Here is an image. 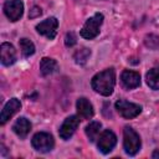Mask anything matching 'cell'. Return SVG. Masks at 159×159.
<instances>
[{"instance_id": "obj_1", "label": "cell", "mask_w": 159, "mask_h": 159, "mask_svg": "<svg viewBox=\"0 0 159 159\" xmlns=\"http://www.w3.org/2000/svg\"><path fill=\"white\" fill-rule=\"evenodd\" d=\"M116 84V72L113 68H107L92 77L91 86L92 88L102 94V96H111L113 93Z\"/></svg>"}, {"instance_id": "obj_2", "label": "cell", "mask_w": 159, "mask_h": 159, "mask_svg": "<svg viewBox=\"0 0 159 159\" xmlns=\"http://www.w3.org/2000/svg\"><path fill=\"white\" fill-rule=\"evenodd\" d=\"M142 142L139 134L130 127H124L123 129V147L128 155H135L140 149Z\"/></svg>"}, {"instance_id": "obj_3", "label": "cell", "mask_w": 159, "mask_h": 159, "mask_svg": "<svg viewBox=\"0 0 159 159\" xmlns=\"http://www.w3.org/2000/svg\"><path fill=\"white\" fill-rule=\"evenodd\" d=\"M103 19L104 17H103V15L101 12H97L92 17H89L84 22V25H83V27L81 30V36L83 39H87V40L94 39L99 34V27H101V25L103 22Z\"/></svg>"}, {"instance_id": "obj_4", "label": "cell", "mask_w": 159, "mask_h": 159, "mask_svg": "<svg viewBox=\"0 0 159 159\" xmlns=\"http://www.w3.org/2000/svg\"><path fill=\"white\" fill-rule=\"evenodd\" d=\"M31 144H32V147H34L37 152L47 153V152L52 150V148H53V145H55V140H53V137H52L50 133L39 132V133H36V134L32 137Z\"/></svg>"}, {"instance_id": "obj_5", "label": "cell", "mask_w": 159, "mask_h": 159, "mask_svg": "<svg viewBox=\"0 0 159 159\" xmlns=\"http://www.w3.org/2000/svg\"><path fill=\"white\" fill-rule=\"evenodd\" d=\"M116 109H117V112H118L123 118H127V119L135 118V117L142 112V107H140L139 104L128 102V101H125V99H119V101H117V102H116Z\"/></svg>"}, {"instance_id": "obj_6", "label": "cell", "mask_w": 159, "mask_h": 159, "mask_svg": "<svg viewBox=\"0 0 159 159\" xmlns=\"http://www.w3.org/2000/svg\"><path fill=\"white\" fill-rule=\"evenodd\" d=\"M4 12L10 21H17L24 12V4L21 0H6L4 4Z\"/></svg>"}, {"instance_id": "obj_7", "label": "cell", "mask_w": 159, "mask_h": 159, "mask_svg": "<svg viewBox=\"0 0 159 159\" xmlns=\"http://www.w3.org/2000/svg\"><path fill=\"white\" fill-rule=\"evenodd\" d=\"M116 144H117V137L109 129H106L104 132H102V134L98 138V143H97L98 149L103 154H108L109 152H112Z\"/></svg>"}, {"instance_id": "obj_8", "label": "cell", "mask_w": 159, "mask_h": 159, "mask_svg": "<svg viewBox=\"0 0 159 159\" xmlns=\"http://www.w3.org/2000/svg\"><path fill=\"white\" fill-rule=\"evenodd\" d=\"M57 27H58V21L56 17H48L46 20H43L42 22H40L36 26V30L39 34L46 36L47 39H55L56 34H57Z\"/></svg>"}, {"instance_id": "obj_9", "label": "cell", "mask_w": 159, "mask_h": 159, "mask_svg": "<svg viewBox=\"0 0 159 159\" xmlns=\"http://www.w3.org/2000/svg\"><path fill=\"white\" fill-rule=\"evenodd\" d=\"M80 124V118L77 116H71L68 118L65 119V122L62 123V125L60 127V130H58V134L62 139L67 140L72 137V134L75 133V130L77 129Z\"/></svg>"}, {"instance_id": "obj_10", "label": "cell", "mask_w": 159, "mask_h": 159, "mask_svg": "<svg viewBox=\"0 0 159 159\" xmlns=\"http://www.w3.org/2000/svg\"><path fill=\"white\" fill-rule=\"evenodd\" d=\"M21 108V103L17 98H11L2 108L1 111V116H0V122L1 124H5L16 112H19Z\"/></svg>"}, {"instance_id": "obj_11", "label": "cell", "mask_w": 159, "mask_h": 159, "mask_svg": "<svg viewBox=\"0 0 159 159\" xmlns=\"http://www.w3.org/2000/svg\"><path fill=\"white\" fill-rule=\"evenodd\" d=\"M120 82L127 89L137 88L140 84V75L138 72H135V71L125 70L120 75Z\"/></svg>"}, {"instance_id": "obj_12", "label": "cell", "mask_w": 159, "mask_h": 159, "mask_svg": "<svg viewBox=\"0 0 159 159\" xmlns=\"http://www.w3.org/2000/svg\"><path fill=\"white\" fill-rule=\"evenodd\" d=\"M0 56H1V63L4 66H10L16 61V51H15L14 46L9 42L1 43Z\"/></svg>"}, {"instance_id": "obj_13", "label": "cell", "mask_w": 159, "mask_h": 159, "mask_svg": "<svg viewBox=\"0 0 159 159\" xmlns=\"http://www.w3.org/2000/svg\"><path fill=\"white\" fill-rule=\"evenodd\" d=\"M76 107H77V113L80 116V118L82 119H89L93 117V107L91 104V102L84 98V97H81L77 99V103H76Z\"/></svg>"}, {"instance_id": "obj_14", "label": "cell", "mask_w": 159, "mask_h": 159, "mask_svg": "<svg viewBox=\"0 0 159 159\" xmlns=\"http://www.w3.org/2000/svg\"><path fill=\"white\" fill-rule=\"evenodd\" d=\"M12 130L15 132V134L17 137H20L21 139L26 138L27 134L31 130V123L29 119H26L25 117H20L16 119V122L12 125Z\"/></svg>"}, {"instance_id": "obj_15", "label": "cell", "mask_w": 159, "mask_h": 159, "mask_svg": "<svg viewBox=\"0 0 159 159\" xmlns=\"http://www.w3.org/2000/svg\"><path fill=\"white\" fill-rule=\"evenodd\" d=\"M57 68H58V65L53 58L43 57L40 62V71H41L42 76H48V75L56 72Z\"/></svg>"}, {"instance_id": "obj_16", "label": "cell", "mask_w": 159, "mask_h": 159, "mask_svg": "<svg viewBox=\"0 0 159 159\" xmlns=\"http://www.w3.org/2000/svg\"><path fill=\"white\" fill-rule=\"evenodd\" d=\"M147 84L152 89H159V67L149 70L147 73Z\"/></svg>"}, {"instance_id": "obj_17", "label": "cell", "mask_w": 159, "mask_h": 159, "mask_svg": "<svg viewBox=\"0 0 159 159\" xmlns=\"http://www.w3.org/2000/svg\"><path fill=\"white\" fill-rule=\"evenodd\" d=\"M101 128H102V124H101V122H97V120L91 122V123L86 127L84 130H86V134H87V137H88V139H89L91 142H94V140L97 139Z\"/></svg>"}, {"instance_id": "obj_18", "label": "cell", "mask_w": 159, "mask_h": 159, "mask_svg": "<svg viewBox=\"0 0 159 159\" xmlns=\"http://www.w3.org/2000/svg\"><path fill=\"white\" fill-rule=\"evenodd\" d=\"M19 45H20L21 52H22V55H24L25 57H30L31 55H34V53H35V45L32 43V41H31V40H29V39L24 37V39H21V40H20Z\"/></svg>"}, {"instance_id": "obj_19", "label": "cell", "mask_w": 159, "mask_h": 159, "mask_svg": "<svg viewBox=\"0 0 159 159\" xmlns=\"http://www.w3.org/2000/svg\"><path fill=\"white\" fill-rule=\"evenodd\" d=\"M89 56H91V51L87 47H82L73 53V58L77 65H84Z\"/></svg>"}, {"instance_id": "obj_20", "label": "cell", "mask_w": 159, "mask_h": 159, "mask_svg": "<svg viewBox=\"0 0 159 159\" xmlns=\"http://www.w3.org/2000/svg\"><path fill=\"white\" fill-rule=\"evenodd\" d=\"M144 43L147 47H149L152 50H158L159 48V36H157L154 34H149L145 36Z\"/></svg>"}, {"instance_id": "obj_21", "label": "cell", "mask_w": 159, "mask_h": 159, "mask_svg": "<svg viewBox=\"0 0 159 159\" xmlns=\"http://www.w3.org/2000/svg\"><path fill=\"white\" fill-rule=\"evenodd\" d=\"M77 42V37L73 32H67L66 36H65V45L67 47H72L73 45H76Z\"/></svg>"}, {"instance_id": "obj_22", "label": "cell", "mask_w": 159, "mask_h": 159, "mask_svg": "<svg viewBox=\"0 0 159 159\" xmlns=\"http://www.w3.org/2000/svg\"><path fill=\"white\" fill-rule=\"evenodd\" d=\"M42 14V11H41V9L39 7V6H34L31 10H30V14H29V17L30 19H35V17H39L40 15Z\"/></svg>"}, {"instance_id": "obj_23", "label": "cell", "mask_w": 159, "mask_h": 159, "mask_svg": "<svg viewBox=\"0 0 159 159\" xmlns=\"http://www.w3.org/2000/svg\"><path fill=\"white\" fill-rule=\"evenodd\" d=\"M152 158H153V159H159V149H155V150L153 152Z\"/></svg>"}]
</instances>
